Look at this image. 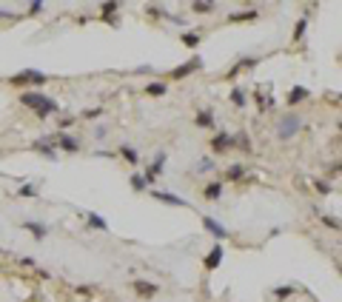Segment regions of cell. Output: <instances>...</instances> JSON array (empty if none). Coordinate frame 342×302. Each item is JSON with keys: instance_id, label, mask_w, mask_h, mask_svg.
<instances>
[{"instance_id": "6da1fadb", "label": "cell", "mask_w": 342, "mask_h": 302, "mask_svg": "<svg viewBox=\"0 0 342 302\" xmlns=\"http://www.w3.org/2000/svg\"><path fill=\"white\" fill-rule=\"evenodd\" d=\"M20 103L23 106H29V108H35L37 117H49V114H57L60 111L57 100H51V97H46V94H40V92H26L20 97Z\"/></svg>"}, {"instance_id": "7a4b0ae2", "label": "cell", "mask_w": 342, "mask_h": 302, "mask_svg": "<svg viewBox=\"0 0 342 302\" xmlns=\"http://www.w3.org/2000/svg\"><path fill=\"white\" fill-rule=\"evenodd\" d=\"M299 129H302V117L299 114H285L283 120H279V126H277V134L283 137V140H288V137H294Z\"/></svg>"}, {"instance_id": "3957f363", "label": "cell", "mask_w": 342, "mask_h": 302, "mask_svg": "<svg viewBox=\"0 0 342 302\" xmlns=\"http://www.w3.org/2000/svg\"><path fill=\"white\" fill-rule=\"evenodd\" d=\"M12 86H29V83H35V86H40V83H46V74L43 72H35V69H26V72L15 74V77L9 80Z\"/></svg>"}, {"instance_id": "277c9868", "label": "cell", "mask_w": 342, "mask_h": 302, "mask_svg": "<svg viewBox=\"0 0 342 302\" xmlns=\"http://www.w3.org/2000/svg\"><path fill=\"white\" fill-rule=\"evenodd\" d=\"M197 69H203V60H200V57H194V60H189L185 66L174 69V72H171V80H182V77H189V74H191V72H197Z\"/></svg>"}, {"instance_id": "5b68a950", "label": "cell", "mask_w": 342, "mask_h": 302, "mask_svg": "<svg viewBox=\"0 0 342 302\" xmlns=\"http://www.w3.org/2000/svg\"><path fill=\"white\" fill-rule=\"evenodd\" d=\"M234 145V134H228V131H220L217 137L211 140V148L217 151V154H223V151H228Z\"/></svg>"}, {"instance_id": "8992f818", "label": "cell", "mask_w": 342, "mask_h": 302, "mask_svg": "<svg viewBox=\"0 0 342 302\" xmlns=\"http://www.w3.org/2000/svg\"><path fill=\"white\" fill-rule=\"evenodd\" d=\"M163 166H166V151H160V154H157V160H154L151 166H148V171L143 174V180H146L148 186H151V183H154V177H157V174L163 171Z\"/></svg>"}, {"instance_id": "52a82bcc", "label": "cell", "mask_w": 342, "mask_h": 302, "mask_svg": "<svg viewBox=\"0 0 342 302\" xmlns=\"http://www.w3.org/2000/svg\"><path fill=\"white\" fill-rule=\"evenodd\" d=\"M220 262H223V243H214V248L208 251V257L203 259V265L208 268V271H214Z\"/></svg>"}, {"instance_id": "ba28073f", "label": "cell", "mask_w": 342, "mask_h": 302, "mask_svg": "<svg viewBox=\"0 0 342 302\" xmlns=\"http://www.w3.org/2000/svg\"><path fill=\"white\" fill-rule=\"evenodd\" d=\"M203 225H205V231H211V234L220 239V243H223V239H228V231L223 228V225H220L214 217H203Z\"/></svg>"}, {"instance_id": "9c48e42d", "label": "cell", "mask_w": 342, "mask_h": 302, "mask_svg": "<svg viewBox=\"0 0 342 302\" xmlns=\"http://www.w3.org/2000/svg\"><path fill=\"white\" fill-rule=\"evenodd\" d=\"M151 197H154V200H160V202H168V205H177V208H185V205H189L182 197L168 194V191H151Z\"/></svg>"}, {"instance_id": "30bf717a", "label": "cell", "mask_w": 342, "mask_h": 302, "mask_svg": "<svg viewBox=\"0 0 342 302\" xmlns=\"http://www.w3.org/2000/svg\"><path fill=\"white\" fill-rule=\"evenodd\" d=\"M134 291H137L140 296H154L157 294V285H154V282H146V280H137L134 282Z\"/></svg>"}, {"instance_id": "8fae6325", "label": "cell", "mask_w": 342, "mask_h": 302, "mask_svg": "<svg viewBox=\"0 0 342 302\" xmlns=\"http://www.w3.org/2000/svg\"><path fill=\"white\" fill-rule=\"evenodd\" d=\"M57 145L63 151H77V148H80V145H77V140H74V137H69V134H60L57 137Z\"/></svg>"}, {"instance_id": "7c38bea8", "label": "cell", "mask_w": 342, "mask_h": 302, "mask_svg": "<svg viewBox=\"0 0 342 302\" xmlns=\"http://www.w3.org/2000/svg\"><path fill=\"white\" fill-rule=\"evenodd\" d=\"M220 194H223V183H208L205 186V200H220Z\"/></svg>"}, {"instance_id": "4fadbf2b", "label": "cell", "mask_w": 342, "mask_h": 302, "mask_svg": "<svg viewBox=\"0 0 342 302\" xmlns=\"http://www.w3.org/2000/svg\"><path fill=\"white\" fill-rule=\"evenodd\" d=\"M302 100H308V88L297 86V88L291 92V97H288V106H297V103H302Z\"/></svg>"}, {"instance_id": "5bb4252c", "label": "cell", "mask_w": 342, "mask_h": 302, "mask_svg": "<svg viewBox=\"0 0 342 302\" xmlns=\"http://www.w3.org/2000/svg\"><path fill=\"white\" fill-rule=\"evenodd\" d=\"M23 228L32 231V234H35L37 239H43L46 234H49V228H46V225H40V223H23Z\"/></svg>"}, {"instance_id": "9a60e30c", "label": "cell", "mask_w": 342, "mask_h": 302, "mask_svg": "<svg viewBox=\"0 0 342 302\" xmlns=\"http://www.w3.org/2000/svg\"><path fill=\"white\" fill-rule=\"evenodd\" d=\"M197 126H200V129H214V114L211 111H200V114H197Z\"/></svg>"}, {"instance_id": "2e32d148", "label": "cell", "mask_w": 342, "mask_h": 302, "mask_svg": "<svg viewBox=\"0 0 342 302\" xmlns=\"http://www.w3.org/2000/svg\"><path fill=\"white\" fill-rule=\"evenodd\" d=\"M146 92L151 94V97H163V94L168 92V86H166V83H148V86H146Z\"/></svg>"}, {"instance_id": "e0dca14e", "label": "cell", "mask_w": 342, "mask_h": 302, "mask_svg": "<svg viewBox=\"0 0 342 302\" xmlns=\"http://www.w3.org/2000/svg\"><path fill=\"white\" fill-rule=\"evenodd\" d=\"M120 154H123V157L129 160L131 166H137V163H140V154H137L134 148H131V145H123V148H120Z\"/></svg>"}, {"instance_id": "ac0fdd59", "label": "cell", "mask_w": 342, "mask_h": 302, "mask_svg": "<svg viewBox=\"0 0 342 302\" xmlns=\"http://www.w3.org/2000/svg\"><path fill=\"white\" fill-rule=\"evenodd\" d=\"M88 225H91V228H100V231H106V228H109V223H106V220H103L100 214H95V211L88 214Z\"/></svg>"}, {"instance_id": "d6986e66", "label": "cell", "mask_w": 342, "mask_h": 302, "mask_svg": "<svg viewBox=\"0 0 342 302\" xmlns=\"http://www.w3.org/2000/svg\"><path fill=\"white\" fill-rule=\"evenodd\" d=\"M103 12H106L103 17H106V20H109L111 26H120V20H117V17L111 15V12H117V3H106V6H103Z\"/></svg>"}, {"instance_id": "ffe728a7", "label": "cell", "mask_w": 342, "mask_h": 302, "mask_svg": "<svg viewBox=\"0 0 342 302\" xmlns=\"http://www.w3.org/2000/svg\"><path fill=\"white\" fill-rule=\"evenodd\" d=\"M257 15H260L257 9H248V12H237V15H231L228 20H254Z\"/></svg>"}, {"instance_id": "44dd1931", "label": "cell", "mask_w": 342, "mask_h": 302, "mask_svg": "<svg viewBox=\"0 0 342 302\" xmlns=\"http://www.w3.org/2000/svg\"><path fill=\"white\" fill-rule=\"evenodd\" d=\"M305 26H308V17H299L297 26H294V40H302V35H305Z\"/></svg>"}, {"instance_id": "7402d4cb", "label": "cell", "mask_w": 342, "mask_h": 302, "mask_svg": "<svg viewBox=\"0 0 342 302\" xmlns=\"http://www.w3.org/2000/svg\"><path fill=\"white\" fill-rule=\"evenodd\" d=\"M35 151H40V154H46L49 160H54V148H51L49 143H40V140H37V143H35Z\"/></svg>"}, {"instance_id": "603a6c76", "label": "cell", "mask_w": 342, "mask_h": 302, "mask_svg": "<svg viewBox=\"0 0 342 302\" xmlns=\"http://www.w3.org/2000/svg\"><path fill=\"white\" fill-rule=\"evenodd\" d=\"M182 43L189 46V49H194V46L200 43V35H197V32H185V35H182Z\"/></svg>"}, {"instance_id": "cb8c5ba5", "label": "cell", "mask_w": 342, "mask_h": 302, "mask_svg": "<svg viewBox=\"0 0 342 302\" xmlns=\"http://www.w3.org/2000/svg\"><path fill=\"white\" fill-rule=\"evenodd\" d=\"M131 188H134V191H143V188H148V183L143 180V174H134V177H131Z\"/></svg>"}, {"instance_id": "d4e9b609", "label": "cell", "mask_w": 342, "mask_h": 302, "mask_svg": "<svg viewBox=\"0 0 342 302\" xmlns=\"http://www.w3.org/2000/svg\"><path fill=\"white\" fill-rule=\"evenodd\" d=\"M231 103L237 108H242V106H245V94H242L240 88H234V92H231Z\"/></svg>"}, {"instance_id": "484cf974", "label": "cell", "mask_w": 342, "mask_h": 302, "mask_svg": "<svg viewBox=\"0 0 342 302\" xmlns=\"http://www.w3.org/2000/svg\"><path fill=\"white\" fill-rule=\"evenodd\" d=\"M37 188L32 186V183H26V186H20V191H17V197H35Z\"/></svg>"}, {"instance_id": "4316f807", "label": "cell", "mask_w": 342, "mask_h": 302, "mask_svg": "<svg viewBox=\"0 0 342 302\" xmlns=\"http://www.w3.org/2000/svg\"><path fill=\"white\" fill-rule=\"evenodd\" d=\"M242 174H245V171H242V166H231V168H228V180H240Z\"/></svg>"}, {"instance_id": "83f0119b", "label": "cell", "mask_w": 342, "mask_h": 302, "mask_svg": "<svg viewBox=\"0 0 342 302\" xmlns=\"http://www.w3.org/2000/svg\"><path fill=\"white\" fill-rule=\"evenodd\" d=\"M274 294H277L279 299H285V296H291V294H294V288H288V285H285V288H277Z\"/></svg>"}, {"instance_id": "f1b7e54d", "label": "cell", "mask_w": 342, "mask_h": 302, "mask_svg": "<svg viewBox=\"0 0 342 302\" xmlns=\"http://www.w3.org/2000/svg\"><path fill=\"white\" fill-rule=\"evenodd\" d=\"M194 12H214V3H194Z\"/></svg>"}, {"instance_id": "f546056e", "label": "cell", "mask_w": 342, "mask_h": 302, "mask_svg": "<svg viewBox=\"0 0 342 302\" xmlns=\"http://www.w3.org/2000/svg\"><path fill=\"white\" fill-rule=\"evenodd\" d=\"M317 191H320V194H328V191H331V188H328V183L317 180Z\"/></svg>"}, {"instance_id": "4dcf8cb0", "label": "cell", "mask_w": 342, "mask_h": 302, "mask_svg": "<svg viewBox=\"0 0 342 302\" xmlns=\"http://www.w3.org/2000/svg\"><path fill=\"white\" fill-rule=\"evenodd\" d=\"M40 9H43V3H40V0H37V3H32V6H29V12H32V15H37V12H40Z\"/></svg>"}, {"instance_id": "1f68e13d", "label": "cell", "mask_w": 342, "mask_h": 302, "mask_svg": "<svg viewBox=\"0 0 342 302\" xmlns=\"http://www.w3.org/2000/svg\"><path fill=\"white\" fill-rule=\"evenodd\" d=\"M322 223H325V225H331V228H339V223H336L334 217H325V220H322Z\"/></svg>"}]
</instances>
